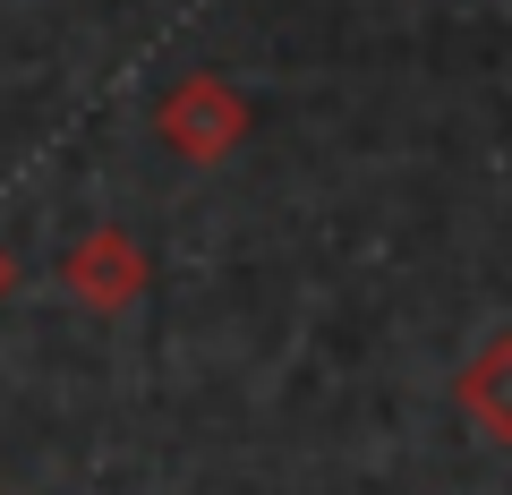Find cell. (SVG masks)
I'll return each instance as SVG.
<instances>
[{
  "mask_svg": "<svg viewBox=\"0 0 512 495\" xmlns=\"http://www.w3.org/2000/svg\"><path fill=\"white\" fill-rule=\"evenodd\" d=\"M9 291H18V257L0 248V308H9Z\"/></svg>",
  "mask_w": 512,
  "mask_h": 495,
  "instance_id": "cell-4",
  "label": "cell"
},
{
  "mask_svg": "<svg viewBox=\"0 0 512 495\" xmlns=\"http://www.w3.org/2000/svg\"><path fill=\"white\" fill-rule=\"evenodd\" d=\"M453 410H461V419H470L487 444H512V333H487V342L461 359Z\"/></svg>",
  "mask_w": 512,
  "mask_h": 495,
  "instance_id": "cell-3",
  "label": "cell"
},
{
  "mask_svg": "<svg viewBox=\"0 0 512 495\" xmlns=\"http://www.w3.org/2000/svg\"><path fill=\"white\" fill-rule=\"evenodd\" d=\"M248 129H256V103L222 69H188V77H171V86L154 94V137H163L180 163H222V154L248 146Z\"/></svg>",
  "mask_w": 512,
  "mask_h": 495,
  "instance_id": "cell-1",
  "label": "cell"
},
{
  "mask_svg": "<svg viewBox=\"0 0 512 495\" xmlns=\"http://www.w3.org/2000/svg\"><path fill=\"white\" fill-rule=\"evenodd\" d=\"M146 282H154V265H146V248H137L120 222H94V231H77L69 248H60V291L86 316H128L146 299Z\"/></svg>",
  "mask_w": 512,
  "mask_h": 495,
  "instance_id": "cell-2",
  "label": "cell"
}]
</instances>
